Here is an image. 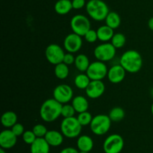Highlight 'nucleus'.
Here are the masks:
<instances>
[{
	"label": "nucleus",
	"mask_w": 153,
	"mask_h": 153,
	"mask_svg": "<svg viewBox=\"0 0 153 153\" xmlns=\"http://www.w3.org/2000/svg\"><path fill=\"white\" fill-rule=\"evenodd\" d=\"M120 64L131 74L137 73L143 66V58L140 52L134 50H129L123 53L120 58Z\"/></svg>",
	"instance_id": "obj_1"
},
{
	"label": "nucleus",
	"mask_w": 153,
	"mask_h": 153,
	"mask_svg": "<svg viewBox=\"0 0 153 153\" xmlns=\"http://www.w3.org/2000/svg\"><path fill=\"white\" fill-rule=\"evenodd\" d=\"M62 104L55 98H49L42 104L40 109V116L46 122H52L61 116Z\"/></svg>",
	"instance_id": "obj_2"
},
{
	"label": "nucleus",
	"mask_w": 153,
	"mask_h": 153,
	"mask_svg": "<svg viewBox=\"0 0 153 153\" xmlns=\"http://www.w3.org/2000/svg\"><path fill=\"white\" fill-rule=\"evenodd\" d=\"M85 8L88 16L96 21L105 20L110 12L108 4L102 0H89Z\"/></svg>",
	"instance_id": "obj_3"
},
{
	"label": "nucleus",
	"mask_w": 153,
	"mask_h": 153,
	"mask_svg": "<svg viewBox=\"0 0 153 153\" xmlns=\"http://www.w3.org/2000/svg\"><path fill=\"white\" fill-rule=\"evenodd\" d=\"M82 126L78 121L77 117L64 118L61 123V132L64 136L70 139L80 136Z\"/></svg>",
	"instance_id": "obj_4"
},
{
	"label": "nucleus",
	"mask_w": 153,
	"mask_h": 153,
	"mask_svg": "<svg viewBox=\"0 0 153 153\" xmlns=\"http://www.w3.org/2000/svg\"><path fill=\"white\" fill-rule=\"evenodd\" d=\"M110 117L105 114H98L93 117L92 122L90 124L91 130L94 134L101 136L107 133L111 125Z\"/></svg>",
	"instance_id": "obj_5"
},
{
	"label": "nucleus",
	"mask_w": 153,
	"mask_h": 153,
	"mask_svg": "<svg viewBox=\"0 0 153 153\" xmlns=\"http://www.w3.org/2000/svg\"><path fill=\"white\" fill-rule=\"evenodd\" d=\"M70 27L73 33L80 36H85L91 29V21L88 16L83 14H76L72 17L70 20Z\"/></svg>",
	"instance_id": "obj_6"
},
{
	"label": "nucleus",
	"mask_w": 153,
	"mask_h": 153,
	"mask_svg": "<svg viewBox=\"0 0 153 153\" xmlns=\"http://www.w3.org/2000/svg\"><path fill=\"white\" fill-rule=\"evenodd\" d=\"M116 52L117 49L112 45L111 43L109 42H105L102 43L101 44H99L98 46H96L94 51V56L96 57V58L103 62L113 59L116 56Z\"/></svg>",
	"instance_id": "obj_7"
},
{
	"label": "nucleus",
	"mask_w": 153,
	"mask_h": 153,
	"mask_svg": "<svg viewBox=\"0 0 153 153\" xmlns=\"http://www.w3.org/2000/svg\"><path fill=\"white\" fill-rule=\"evenodd\" d=\"M124 147V140L117 134L109 135L103 142L105 153H120Z\"/></svg>",
	"instance_id": "obj_8"
},
{
	"label": "nucleus",
	"mask_w": 153,
	"mask_h": 153,
	"mask_svg": "<svg viewBox=\"0 0 153 153\" xmlns=\"http://www.w3.org/2000/svg\"><path fill=\"white\" fill-rule=\"evenodd\" d=\"M108 71V69L105 62L97 60L91 63L86 74L91 80H102L107 76Z\"/></svg>",
	"instance_id": "obj_9"
},
{
	"label": "nucleus",
	"mask_w": 153,
	"mask_h": 153,
	"mask_svg": "<svg viewBox=\"0 0 153 153\" xmlns=\"http://www.w3.org/2000/svg\"><path fill=\"white\" fill-rule=\"evenodd\" d=\"M45 56L50 64H56L63 62L65 52L64 49L56 44H51L48 45L45 50Z\"/></svg>",
	"instance_id": "obj_10"
},
{
	"label": "nucleus",
	"mask_w": 153,
	"mask_h": 153,
	"mask_svg": "<svg viewBox=\"0 0 153 153\" xmlns=\"http://www.w3.org/2000/svg\"><path fill=\"white\" fill-rule=\"evenodd\" d=\"M73 98V90L67 84H60L53 91V98L62 104L69 103Z\"/></svg>",
	"instance_id": "obj_11"
},
{
	"label": "nucleus",
	"mask_w": 153,
	"mask_h": 153,
	"mask_svg": "<svg viewBox=\"0 0 153 153\" xmlns=\"http://www.w3.org/2000/svg\"><path fill=\"white\" fill-rule=\"evenodd\" d=\"M82 36L76 34V33H70L67 34L64 40V48L67 51V52L74 53L77 52L81 50L82 46Z\"/></svg>",
	"instance_id": "obj_12"
},
{
	"label": "nucleus",
	"mask_w": 153,
	"mask_h": 153,
	"mask_svg": "<svg viewBox=\"0 0 153 153\" xmlns=\"http://www.w3.org/2000/svg\"><path fill=\"white\" fill-rule=\"evenodd\" d=\"M105 86L102 80H91L85 89L87 96L91 99H97L101 97L105 92Z\"/></svg>",
	"instance_id": "obj_13"
},
{
	"label": "nucleus",
	"mask_w": 153,
	"mask_h": 153,
	"mask_svg": "<svg viewBox=\"0 0 153 153\" xmlns=\"http://www.w3.org/2000/svg\"><path fill=\"white\" fill-rule=\"evenodd\" d=\"M126 74V71L120 64H114L108 69L107 76L111 82L114 84H117L125 79Z\"/></svg>",
	"instance_id": "obj_14"
},
{
	"label": "nucleus",
	"mask_w": 153,
	"mask_h": 153,
	"mask_svg": "<svg viewBox=\"0 0 153 153\" xmlns=\"http://www.w3.org/2000/svg\"><path fill=\"white\" fill-rule=\"evenodd\" d=\"M17 136L13 134L11 129H5L0 133V146L4 149L11 148L16 145Z\"/></svg>",
	"instance_id": "obj_15"
},
{
	"label": "nucleus",
	"mask_w": 153,
	"mask_h": 153,
	"mask_svg": "<svg viewBox=\"0 0 153 153\" xmlns=\"http://www.w3.org/2000/svg\"><path fill=\"white\" fill-rule=\"evenodd\" d=\"M64 135L61 132L56 130H48L46 136H44L46 142L50 146L57 147L61 146L64 142Z\"/></svg>",
	"instance_id": "obj_16"
},
{
	"label": "nucleus",
	"mask_w": 153,
	"mask_h": 153,
	"mask_svg": "<svg viewBox=\"0 0 153 153\" xmlns=\"http://www.w3.org/2000/svg\"><path fill=\"white\" fill-rule=\"evenodd\" d=\"M50 146L44 137H37L30 146L31 153H49Z\"/></svg>",
	"instance_id": "obj_17"
},
{
	"label": "nucleus",
	"mask_w": 153,
	"mask_h": 153,
	"mask_svg": "<svg viewBox=\"0 0 153 153\" xmlns=\"http://www.w3.org/2000/svg\"><path fill=\"white\" fill-rule=\"evenodd\" d=\"M77 147L79 151L89 152L94 148V140L88 135H81L77 140Z\"/></svg>",
	"instance_id": "obj_18"
},
{
	"label": "nucleus",
	"mask_w": 153,
	"mask_h": 153,
	"mask_svg": "<svg viewBox=\"0 0 153 153\" xmlns=\"http://www.w3.org/2000/svg\"><path fill=\"white\" fill-rule=\"evenodd\" d=\"M72 105L74 109L76 110V112H83L88 111L89 107V102L88 99L82 95H77L74 97L72 100Z\"/></svg>",
	"instance_id": "obj_19"
},
{
	"label": "nucleus",
	"mask_w": 153,
	"mask_h": 153,
	"mask_svg": "<svg viewBox=\"0 0 153 153\" xmlns=\"http://www.w3.org/2000/svg\"><path fill=\"white\" fill-rule=\"evenodd\" d=\"M97 36H98V40L102 41V43L105 42H108L113 38L114 32V29L109 27L108 26L104 25L99 27L97 30Z\"/></svg>",
	"instance_id": "obj_20"
},
{
	"label": "nucleus",
	"mask_w": 153,
	"mask_h": 153,
	"mask_svg": "<svg viewBox=\"0 0 153 153\" xmlns=\"http://www.w3.org/2000/svg\"><path fill=\"white\" fill-rule=\"evenodd\" d=\"M55 12L59 15L67 14L73 8L71 0H58L54 5Z\"/></svg>",
	"instance_id": "obj_21"
},
{
	"label": "nucleus",
	"mask_w": 153,
	"mask_h": 153,
	"mask_svg": "<svg viewBox=\"0 0 153 153\" xmlns=\"http://www.w3.org/2000/svg\"><path fill=\"white\" fill-rule=\"evenodd\" d=\"M1 122L4 128H12L17 123V115L13 111H7L1 116Z\"/></svg>",
	"instance_id": "obj_22"
},
{
	"label": "nucleus",
	"mask_w": 153,
	"mask_h": 153,
	"mask_svg": "<svg viewBox=\"0 0 153 153\" xmlns=\"http://www.w3.org/2000/svg\"><path fill=\"white\" fill-rule=\"evenodd\" d=\"M74 64L78 70L84 73V72L87 71L88 67L91 64V62H90L89 58L85 54L81 53L76 56Z\"/></svg>",
	"instance_id": "obj_23"
},
{
	"label": "nucleus",
	"mask_w": 153,
	"mask_h": 153,
	"mask_svg": "<svg viewBox=\"0 0 153 153\" xmlns=\"http://www.w3.org/2000/svg\"><path fill=\"white\" fill-rule=\"evenodd\" d=\"M105 25L108 26L114 30L117 28L121 24V18L120 15L115 11H110L106 16Z\"/></svg>",
	"instance_id": "obj_24"
},
{
	"label": "nucleus",
	"mask_w": 153,
	"mask_h": 153,
	"mask_svg": "<svg viewBox=\"0 0 153 153\" xmlns=\"http://www.w3.org/2000/svg\"><path fill=\"white\" fill-rule=\"evenodd\" d=\"M91 79L87 75V74L81 73L76 75L74 79L75 86L79 89H86L89 83L91 82Z\"/></svg>",
	"instance_id": "obj_25"
},
{
	"label": "nucleus",
	"mask_w": 153,
	"mask_h": 153,
	"mask_svg": "<svg viewBox=\"0 0 153 153\" xmlns=\"http://www.w3.org/2000/svg\"><path fill=\"white\" fill-rule=\"evenodd\" d=\"M54 73L55 76L59 80H64L68 76L70 70L67 64L65 63L61 62L59 64H56L54 69Z\"/></svg>",
	"instance_id": "obj_26"
},
{
	"label": "nucleus",
	"mask_w": 153,
	"mask_h": 153,
	"mask_svg": "<svg viewBox=\"0 0 153 153\" xmlns=\"http://www.w3.org/2000/svg\"><path fill=\"white\" fill-rule=\"evenodd\" d=\"M125 116V111L122 107H120V106H115V107L112 108L108 114V116L110 117L111 120L112 122H117L123 119Z\"/></svg>",
	"instance_id": "obj_27"
},
{
	"label": "nucleus",
	"mask_w": 153,
	"mask_h": 153,
	"mask_svg": "<svg viewBox=\"0 0 153 153\" xmlns=\"http://www.w3.org/2000/svg\"><path fill=\"white\" fill-rule=\"evenodd\" d=\"M126 42V38L123 33H115L111 40V43L116 49H120L125 46Z\"/></svg>",
	"instance_id": "obj_28"
},
{
	"label": "nucleus",
	"mask_w": 153,
	"mask_h": 153,
	"mask_svg": "<svg viewBox=\"0 0 153 153\" xmlns=\"http://www.w3.org/2000/svg\"><path fill=\"white\" fill-rule=\"evenodd\" d=\"M77 118L78 121L79 122V123L83 127V126H88L91 124L93 119V116L91 112H89L88 111H85V112L79 113Z\"/></svg>",
	"instance_id": "obj_29"
},
{
	"label": "nucleus",
	"mask_w": 153,
	"mask_h": 153,
	"mask_svg": "<svg viewBox=\"0 0 153 153\" xmlns=\"http://www.w3.org/2000/svg\"><path fill=\"white\" fill-rule=\"evenodd\" d=\"M76 112V110L74 109L72 104H63L62 109H61V116L64 118H70V117L74 116Z\"/></svg>",
	"instance_id": "obj_30"
},
{
	"label": "nucleus",
	"mask_w": 153,
	"mask_h": 153,
	"mask_svg": "<svg viewBox=\"0 0 153 153\" xmlns=\"http://www.w3.org/2000/svg\"><path fill=\"white\" fill-rule=\"evenodd\" d=\"M33 132L37 137H44L48 132L47 128L45 125L42 124H37L33 127Z\"/></svg>",
	"instance_id": "obj_31"
},
{
	"label": "nucleus",
	"mask_w": 153,
	"mask_h": 153,
	"mask_svg": "<svg viewBox=\"0 0 153 153\" xmlns=\"http://www.w3.org/2000/svg\"><path fill=\"white\" fill-rule=\"evenodd\" d=\"M22 137L24 142L30 146H31L37 138V136H36V135L34 134V132H33V130H25V132H24L23 134H22Z\"/></svg>",
	"instance_id": "obj_32"
},
{
	"label": "nucleus",
	"mask_w": 153,
	"mask_h": 153,
	"mask_svg": "<svg viewBox=\"0 0 153 153\" xmlns=\"http://www.w3.org/2000/svg\"><path fill=\"white\" fill-rule=\"evenodd\" d=\"M85 40L88 43H94V42L97 41L98 40V36H97V31L94 29H90L88 32L85 34Z\"/></svg>",
	"instance_id": "obj_33"
},
{
	"label": "nucleus",
	"mask_w": 153,
	"mask_h": 153,
	"mask_svg": "<svg viewBox=\"0 0 153 153\" xmlns=\"http://www.w3.org/2000/svg\"><path fill=\"white\" fill-rule=\"evenodd\" d=\"M11 130L18 137L19 136H22L23 133L25 132V128H24V126L21 123L17 122L11 128Z\"/></svg>",
	"instance_id": "obj_34"
},
{
	"label": "nucleus",
	"mask_w": 153,
	"mask_h": 153,
	"mask_svg": "<svg viewBox=\"0 0 153 153\" xmlns=\"http://www.w3.org/2000/svg\"><path fill=\"white\" fill-rule=\"evenodd\" d=\"M87 3L85 0H72V5L73 8L76 10H80L86 6Z\"/></svg>",
	"instance_id": "obj_35"
},
{
	"label": "nucleus",
	"mask_w": 153,
	"mask_h": 153,
	"mask_svg": "<svg viewBox=\"0 0 153 153\" xmlns=\"http://www.w3.org/2000/svg\"><path fill=\"white\" fill-rule=\"evenodd\" d=\"M75 59H76V57L73 56V53L67 52V53H65L64 60H63V62L65 63L66 64H67V65L69 66V65H71V64H74Z\"/></svg>",
	"instance_id": "obj_36"
},
{
	"label": "nucleus",
	"mask_w": 153,
	"mask_h": 153,
	"mask_svg": "<svg viewBox=\"0 0 153 153\" xmlns=\"http://www.w3.org/2000/svg\"><path fill=\"white\" fill-rule=\"evenodd\" d=\"M60 153H79V151L76 149V148L73 147H66V148H63Z\"/></svg>",
	"instance_id": "obj_37"
},
{
	"label": "nucleus",
	"mask_w": 153,
	"mask_h": 153,
	"mask_svg": "<svg viewBox=\"0 0 153 153\" xmlns=\"http://www.w3.org/2000/svg\"><path fill=\"white\" fill-rule=\"evenodd\" d=\"M148 26H149V29L153 31V16L151 17L150 19L149 20V21H148Z\"/></svg>",
	"instance_id": "obj_38"
},
{
	"label": "nucleus",
	"mask_w": 153,
	"mask_h": 153,
	"mask_svg": "<svg viewBox=\"0 0 153 153\" xmlns=\"http://www.w3.org/2000/svg\"><path fill=\"white\" fill-rule=\"evenodd\" d=\"M0 153H6L5 149H4V148H0Z\"/></svg>",
	"instance_id": "obj_39"
},
{
	"label": "nucleus",
	"mask_w": 153,
	"mask_h": 153,
	"mask_svg": "<svg viewBox=\"0 0 153 153\" xmlns=\"http://www.w3.org/2000/svg\"><path fill=\"white\" fill-rule=\"evenodd\" d=\"M151 112H152V114L153 115V102L152 104V106H151Z\"/></svg>",
	"instance_id": "obj_40"
},
{
	"label": "nucleus",
	"mask_w": 153,
	"mask_h": 153,
	"mask_svg": "<svg viewBox=\"0 0 153 153\" xmlns=\"http://www.w3.org/2000/svg\"><path fill=\"white\" fill-rule=\"evenodd\" d=\"M79 153H89L88 152H83V151H79Z\"/></svg>",
	"instance_id": "obj_41"
},
{
	"label": "nucleus",
	"mask_w": 153,
	"mask_h": 153,
	"mask_svg": "<svg viewBox=\"0 0 153 153\" xmlns=\"http://www.w3.org/2000/svg\"><path fill=\"white\" fill-rule=\"evenodd\" d=\"M151 94H152V96L153 98V88H152V90H151Z\"/></svg>",
	"instance_id": "obj_42"
},
{
	"label": "nucleus",
	"mask_w": 153,
	"mask_h": 153,
	"mask_svg": "<svg viewBox=\"0 0 153 153\" xmlns=\"http://www.w3.org/2000/svg\"><path fill=\"white\" fill-rule=\"evenodd\" d=\"M152 153H153V152H152Z\"/></svg>",
	"instance_id": "obj_43"
}]
</instances>
